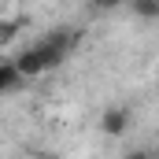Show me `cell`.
Returning a JSON list of instances; mask_svg holds the SVG:
<instances>
[{
	"mask_svg": "<svg viewBox=\"0 0 159 159\" xmlns=\"http://www.w3.org/2000/svg\"><path fill=\"white\" fill-rule=\"evenodd\" d=\"M34 48H37L44 70H52V67H59V63L70 56V48H74V34H70V30H52V34H44Z\"/></svg>",
	"mask_w": 159,
	"mask_h": 159,
	"instance_id": "6da1fadb",
	"label": "cell"
},
{
	"mask_svg": "<svg viewBox=\"0 0 159 159\" xmlns=\"http://www.w3.org/2000/svg\"><path fill=\"white\" fill-rule=\"evenodd\" d=\"M22 70L15 67V59H4L0 63V93H19V85H22Z\"/></svg>",
	"mask_w": 159,
	"mask_h": 159,
	"instance_id": "277c9868",
	"label": "cell"
},
{
	"mask_svg": "<svg viewBox=\"0 0 159 159\" xmlns=\"http://www.w3.org/2000/svg\"><path fill=\"white\" fill-rule=\"evenodd\" d=\"M129 11H133L137 19H159V0H137Z\"/></svg>",
	"mask_w": 159,
	"mask_h": 159,
	"instance_id": "5b68a950",
	"label": "cell"
},
{
	"mask_svg": "<svg viewBox=\"0 0 159 159\" xmlns=\"http://www.w3.org/2000/svg\"><path fill=\"white\" fill-rule=\"evenodd\" d=\"M126 159H152V156H148L144 148H137V152H129V156H126Z\"/></svg>",
	"mask_w": 159,
	"mask_h": 159,
	"instance_id": "8992f818",
	"label": "cell"
},
{
	"mask_svg": "<svg viewBox=\"0 0 159 159\" xmlns=\"http://www.w3.org/2000/svg\"><path fill=\"white\" fill-rule=\"evenodd\" d=\"M15 67L22 70V78H37V74H44V63H41L37 48L30 44V48H22L19 56H15Z\"/></svg>",
	"mask_w": 159,
	"mask_h": 159,
	"instance_id": "3957f363",
	"label": "cell"
},
{
	"mask_svg": "<svg viewBox=\"0 0 159 159\" xmlns=\"http://www.w3.org/2000/svg\"><path fill=\"white\" fill-rule=\"evenodd\" d=\"M100 129H104L107 137H122V133L129 129V111H126V107H107V111L100 115Z\"/></svg>",
	"mask_w": 159,
	"mask_h": 159,
	"instance_id": "7a4b0ae2",
	"label": "cell"
}]
</instances>
